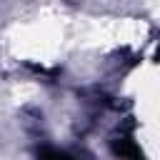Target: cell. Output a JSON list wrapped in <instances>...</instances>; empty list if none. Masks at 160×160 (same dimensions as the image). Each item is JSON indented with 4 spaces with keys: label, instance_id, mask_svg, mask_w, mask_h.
<instances>
[{
    "label": "cell",
    "instance_id": "6da1fadb",
    "mask_svg": "<svg viewBox=\"0 0 160 160\" xmlns=\"http://www.w3.org/2000/svg\"><path fill=\"white\" fill-rule=\"evenodd\" d=\"M40 160H70L65 152H58V150H45L42 155H40Z\"/></svg>",
    "mask_w": 160,
    "mask_h": 160
}]
</instances>
